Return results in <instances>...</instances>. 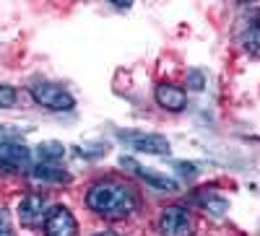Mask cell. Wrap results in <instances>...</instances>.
Here are the masks:
<instances>
[{"instance_id": "obj_1", "label": "cell", "mask_w": 260, "mask_h": 236, "mask_svg": "<svg viewBox=\"0 0 260 236\" xmlns=\"http://www.w3.org/2000/svg\"><path fill=\"white\" fill-rule=\"evenodd\" d=\"M86 205H89V210H94L96 216L117 221V218H127L130 213L136 210L138 200H136V192L127 184H120L115 179H104V182H96L89 189Z\"/></svg>"}, {"instance_id": "obj_2", "label": "cell", "mask_w": 260, "mask_h": 236, "mask_svg": "<svg viewBox=\"0 0 260 236\" xmlns=\"http://www.w3.org/2000/svg\"><path fill=\"white\" fill-rule=\"evenodd\" d=\"M29 94H31V99L39 106H45V109H50V112H71L73 106H76V99L65 91L62 86L50 83V81L34 83L31 89H29Z\"/></svg>"}, {"instance_id": "obj_3", "label": "cell", "mask_w": 260, "mask_h": 236, "mask_svg": "<svg viewBox=\"0 0 260 236\" xmlns=\"http://www.w3.org/2000/svg\"><path fill=\"white\" fill-rule=\"evenodd\" d=\"M161 236H192V218L182 205H169L159 216Z\"/></svg>"}, {"instance_id": "obj_4", "label": "cell", "mask_w": 260, "mask_h": 236, "mask_svg": "<svg viewBox=\"0 0 260 236\" xmlns=\"http://www.w3.org/2000/svg\"><path fill=\"white\" fill-rule=\"evenodd\" d=\"M45 236H78V223L65 205H55L47 210Z\"/></svg>"}, {"instance_id": "obj_5", "label": "cell", "mask_w": 260, "mask_h": 236, "mask_svg": "<svg viewBox=\"0 0 260 236\" xmlns=\"http://www.w3.org/2000/svg\"><path fill=\"white\" fill-rule=\"evenodd\" d=\"M0 169L6 171H26L31 169V153L26 145L11 140H0Z\"/></svg>"}, {"instance_id": "obj_6", "label": "cell", "mask_w": 260, "mask_h": 236, "mask_svg": "<svg viewBox=\"0 0 260 236\" xmlns=\"http://www.w3.org/2000/svg\"><path fill=\"white\" fill-rule=\"evenodd\" d=\"M47 218V200L42 195H26L18 203V221L26 228L42 226V221Z\"/></svg>"}, {"instance_id": "obj_7", "label": "cell", "mask_w": 260, "mask_h": 236, "mask_svg": "<svg viewBox=\"0 0 260 236\" xmlns=\"http://www.w3.org/2000/svg\"><path fill=\"white\" fill-rule=\"evenodd\" d=\"M122 140H127L130 145L141 153H156V156H164L169 153V140L161 138V135H120Z\"/></svg>"}, {"instance_id": "obj_8", "label": "cell", "mask_w": 260, "mask_h": 236, "mask_svg": "<svg viewBox=\"0 0 260 236\" xmlns=\"http://www.w3.org/2000/svg\"><path fill=\"white\" fill-rule=\"evenodd\" d=\"M122 166H127L130 171H136V174L146 182V184H151L154 189H161V192H175L177 189V182L175 179H169V177H161V174H154V171H146L141 164H136L133 159H127V156H122V161H120Z\"/></svg>"}, {"instance_id": "obj_9", "label": "cell", "mask_w": 260, "mask_h": 236, "mask_svg": "<svg viewBox=\"0 0 260 236\" xmlns=\"http://www.w3.org/2000/svg\"><path fill=\"white\" fill-rule=\"evenodd\" d=\"M156 104L164 106L169 112H182L185 104H187V96L180 86H172V83H161L156 86Z\"/></svg>"}, {"instance_id": "obj_10", "label": "cell", "mask_w": 260, "mask_h": 236, "mask_svg": "<svg viewBox=\"0 0 260 236\" xmlns=\"http://www.w3.org/2000/svg\"><path fill=\"white\" fill-rule=\"evenodd\" d=\"M31 174H34L37 179H42V182H68V179H71L68 171H62V169H57V166H52V164H37V166L31 169Z\"/></svg>"}, {"instance_id": "obj_11", "label": "cell", "mask_w": 260, "mask_h": 236, "mask_svg": "<svg viewBox=\"0 0 260 236\" xmlns=\"http://www.w3.org/2000/svg\"><path fill=\"white\" fill-rule=\"evenodd\" d=\"M195 200H198L206 210H211L213 216H224L226 208H229V205H226V200H224V198H219V195H213V192H208V195H198Z\"/></svg>"}, {"instance_id": "obj_12", "label": "cell", "mask_w": 260, "mask_h": 236, "mask_svg": "<svg viewBox=\"0 0 260 236\" xmlns=\"http://www.w3.org/2000/svg\"><path fill=\"white\" fill-rule=\"evenodd\" d=\"M242 45H245V50H247L250 55L260 57V21H257V24H252V26L242 34Z\"/></svg>"}, {"instance_id": "obj_13", "label": "cell", "mask_w": 260, "mask_h": 236, "mask_svg": "<svg viewBox=\"0 0 260 236\" xmlns=\"http://www.w3.org/2000/svg\"><path fill=\"white\" fill-rule=\"evenodd\" d=\"M65 156V148L60 145V143H42L39 145V159H42V164H52V161H57V159H62Z\"/></svg>"}, {"instance_id": "obj_14", "label": "cell", "mask_w": 260, "mask_h": 236, "mask_svg": "<svg viewBox=\"0 0 260 236\" xmlns=\"http://www.w3.org/2000/svg\"><path fill=\"white\" fill-rule=\"evenodd\" d=\"M18 99L16 89L13 86H6V83H0V109H8V106H13Z\"/></svg>"}, {"instance_id": "obj_15", "label": "cell", "mask_w": 260, "mask_h": 236, "mask_svg": "<svg viewBox=\"0 0 260 236\" xmlns=\"http://www.w3.org/2000/svg\"><path fill=\"white\" fill-rule=\"evenodd\" d=\"M187 81H190V89H195V91H201V89H203V73L192 70V73L187 75Z\"/></svg>"}, {"instance_id": "obj_16", "label": "cell", "mask_w": 260, "mask_h": 236, "mask_svg": "<svg viewBox=\"0 0 260 236\" xmlns=\"http://www.w3.org/2000/svg\"><path fill=\"white\" fill-rule=\"evenodd\" d=\"M0 236H13L11 228H8V216H6L3 208H0Z\"/></svg>"}, {"instance_id": "obj_17", "label": "cell", "mask_w": 260, "mask_h": 236, "mask_svg": "<svg viewBox=\"0 0 260 236\" xmlns=\"http://www.w3.org/2000/svg\"><path fill=\"white\" fill-rule=\"evenodd\" d=\"M96 236H120V233H110V231H104V233H96Z\"/></svg>"}]
</instances>
